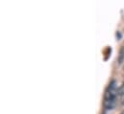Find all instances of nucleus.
I'll list each match as a JSON object with an SVG mask.
<instances>
[{"label": "nucleus", "instance_id": "nucleus-1", "mask_svg": "<svg viewBox=\"0 0 124 114\" xmlns=\"http://www.w3.org/2000/svg\"><path fill=\"white\" fill-rule=\"evenodd\" d=\"M104 106L107 109H112L115 106V100H105Z\"/></svg>", "mask_w": 124, "mask_h": 114}, {"label": "nucleus", "instance_id": "nucleus-2", "mask_svg": "<svg viewBox=\"0 0 124 114\" xmlns=\"http://www.w3.org/2000/svg\"><path fill=\"white\" fill-rule=\"evenodd\" d=\"M124 60V47H121L119 51V57H118V63H122Z\"/></svg>", "mask_w": 124, "mask_h": 114}, {"label": "nucleus", "instance_id": "nucleus-3", "mask_svg": "<svg viewBox=\"0 0 124 114\" xmlns=\"http://www.w3.org/2000/svg\"><path fill=\"white\" fill-rule=\"evenodd\" d=\"M121 114H124V111H123V112H122V113H121Z\"/></svg>", "mask_w": 124, "mask_h": 114}]
</instances>
